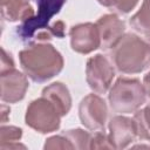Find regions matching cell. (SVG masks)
Masks as SVG:
<instances>
[{"label":"cell","instance_id":"obj_8","mask_svg":"<svg viewBox=\"0 0 150 150\" xmlns=\"http://www.w3.org/2000/svg\"><path fill=\"white\" fill-rule=\"evenodd\" d=\"M70 45L73 50L89 54L101 47L100 33L96 23H79L70 29Z\"/></svg>","mask_w":150,"mask_h":150},{"label":"cell","instance_id":"obj_19","mask_svg":"<svg viewBox=\"0 0 150 150\" xmlns=\"http://www.w3.org/2000/svg\"><path fill=\"white\" fill-rule=\"evenodd\" d=\"M90 149H115L109 135L103 131H96L90 137Z\"/></svg>","mask_w":150,"mask_h":150},{"label":"cell","instance_id":"obj_15","mask_svg":"<svg viewBox=\"0 0 150 150\" xmlns=\"http://www.w3.org/2000/svg\"><path fill=\"white\" fill-rule=\"evenodd\" d=\"M134 121L137 129V137L139 139L150 141V103L143 109L135 111Z\"/></svg>","mask_w":150,"mask_h":150},{"label":"cell","instance_id":"obj_13","mask_svg":"<svg viewBox=\"0 0 150 150\" xmlns=\"http://www.w3.org/2000/svg\"><path fill=\"white\" fill-rule=\"evenodd\" d=\"M1 15L8 21H25L34 15L29 0H0Z\"/></svg>","mask_w":150,"mask_h":150},{"label":"cell","instance_id":"obj_11","mask_svg":"<svg viewBox=\"0 0 150 150\" xmlns=\"http://www.w3.org/2000/svg\"><path fill=\"white\" fill-rule=\"evenodd\" d=\"M98 28L101 47L104 50H109L124 34L125 23L116 14H105L96 21Z\"/></svg>","mask_w":150,"mask_h":150},{"label":"cell","instance_id":"obj_23","mask_svg":"<svg viewBox=\"0 0 150 150\" xmlns=\"http://www.w3.org/2000/svg\"><path fill=\"white\" fill-rule=\"evenodd\" d=\"M9 112V108L8 107H6L5 104H2V107H1V122L2 123H5L6 122V116H7V114Z\"/></svg>","mask_w":150,"mask_h":150},{"label":"cell","instance_id":"obj_4","mask_svg":"<svg viewBox=\"0 0 150 150\" xmlns=\"http://www.w3.org/2000/svg\"><path fill=\"white\" fill-rule=\"evenodd\" d=\"M38 14L22 21V25L18 29V34L22 40L34 39L38 41H45L53 38L50 26L48 22L56 15L66 0H36Z\"/></svg>","mask_w":150,"mask_h":150},{"label":"cell","instance_id":"obj_12","mask_svg":"<svg viewBox=\"0 0 150 150\" xmlns=\"http://www.w3.org/2000/svg\"><path fill=\"white\" fill-rule=\"evenodd\" d=\"M42 96L54 104L61 116H64L69 112L71 108V97L68 88L63 83L54 82L47 86L42 90Z\"/></svg>","mask_w":150,"mask_h":150},{"label":"cell","instance_id":"obj_20","mask_svg":"<svg viewBox=\"0 0 150 150\" xmlns=\"http://www.w3.org/2000/svg\"><path fill=\"white\" fill-rule=\"evenodd\" d=\"M45 149H74L70 141L62 132L61 135L53 136L48 138L45 143Z\"/></svg>","mask_w":150,"mask_h":150},{"label":"cell","instance_id":"obj_10","mask_svg":"<svg viewBox=\"0 0 150 150\" xmlns=\"http://www.w3.org/2000/svg\"><path fill=\"white\" fill-rule=\"evenodd\" d=\"M137 137V129L134 118L115 116L109 121V138L115 149L127 148Z\"/></svg>","mask_w":150,"mask_h":150},{"label":"cell","instance_id":"obj_2","mask_svg":"<svg viewBox=\"0 0 150 150\" xmlns=\"http://www.w3.org/2000/svg\"><path fill=\"white\" fill-rule=\"evenodd\" d=\"M108 59L123 74H137L150 66V45L139 35L125 33L109 49Z\"/></svg>","mask_w":150,"mask_h":150},{"label":"cell","instance_id":"obj_5","mask_svg":"<svg viewBox=\"0 0 150 150\" xmlns=\"http://www.w3.org/2000/svg\"><path fill=\"white\" fill-rule=\"evenodd\" d=\"M61 115L54 104L41 96L29 103L26 110V123L28 127L34 129L40 134L53 132L59 129Z\"/></svg>","mask_w":150,"mask_h":150},{"label":"cell","instance_id":"obj_9","mask_svg":"<svg viewBox=\"0 0 150 150\" xmlns=\"http://www.w3.org/2000/svg\"><path fill=\"white\" fill-rule=\"evenodd\" d=\"M1 101L7 103H15L25 97L28 89V80L26 75L15 68L1 71Z\"/></svg>","mask_w":150,"mask_h":150},{"label":"cell","instance_id":"obj_1","mask_svg":"<svg viewBox=\"0 0 150 150\" xmlns=\"http://www.w3.org/2000/svg\"><path fill=\"white\" fill-rule=\"evenodd\" d=\"M25 74L34 82H46L63 68L61 53L49 43H32L19 53Z\"/></svg>","mask_w":150,"mask_h":150},{"label":"cell","instance_id":"obj_16","mask_svg":"<svg viewBox=\"0 0 150 150\" xmlns=\"http://www.w3.org/2000/svg\"><path fill=\"white\" fill-rule=\"evenodd\" d=\"M22 136V130L20 128L13 127V125H8L1 127L0 130V142H1V149H13V148H25L21 144H18L16 142L20 141Z\"/></svg>","mask_w":150,"mask_h":150},{"label":"cell","instance_id":"obj_6","mask_svg":"<svg viewBox=\"0 0 150 150\" xmlns=\"http://www.w3.org/2000/svg\"><path fill=\"white\" fill-rule=\"evenodd\" d=\"M115 68L110 60L102 54L90 57L86 64V79L91 90L97 94L107 93L112 83Z\"/></svg>","mask_w":150,"mask_h":150},{"label":"cell","instance_id":"obj_22","mask_svg":"<svg viewBox=\"0 0 150 150\" xmlns=\"http://www.w3.org/2000/svg\"><path fill=\"white\" fill-rule=\"evenodd\" d=\"M143 86H144V88H145L146 95L150 97V70L144 75V79H143Z\"/></svg>","mask_w":150,"mask_h":150},{"label":"cell","instance_id":"obj_18","mask_svg":"<svg viewBox=\"0 0 150 150\" xmlns=\"http://www.w3.org/2000/svg\"><path fill=\"white\" fill-rule=\"evenodd\" d=\"M101 5L114 9L117 13L127 14L135 8L138 0H97Z\"/></svg>","mask_w":150,"mask_h":150},{"label":"cell","instance_id":"obj_17","mask_svg":"<svg viewBox=\"0 0 150 150\" xmlns=\"http://www.w3.org/2000/svg\"><path fill=\"white\" fill-rule=\"evenodd\" d=\"M73 144L74 149H90L91 134L82 129H71L63 132Z\"/></svg>","mask_w":150,"mask_h":150},{"label":"cell","instance_id":"obj_3","mask_svg":"<svg viewBox=\"0 0 150 150\" xmlns=\"http://www.w3.org/2000/svg\"><path fill=\"white\" fill-rule=\"evenodd\" d=\"M146 91L138 79L120 77L110 87L109 104L112 111L130 114L137 111L146 100Z\"/></svg>","mask_w":150,"mask_h":150},{"label":"cell","instance_id":"obj_21","mask_svg":"<svg viewBox=\"0 0 150 150\" xmlns=\"http://www.w3.org/2000/svg\"><path fill=\"white\" fill-rule=\"evenodd\" d=\"M11 68H14V61L11 54H8L4 48H1V71Z\"/></svg>","mask_w":150,"mask_h":150},{"label":"cell","instance_id":"obj_14","mask_svg":"<svg viewBox=\"0 0 150 150\" xmlns=\"http://www.w3.org/2000/svg\"><path fill=\"white\" fill-rule=\"evenodd\" d=\"M131 28L150 45V0H143L141 8L130 18Z\"/></svg>","mask_w":150,"mask_h":150},{"label":"cell","instance_id":"obj_7","mask_svg":"<svg viewBox=\"0 0 150 150\" xmlns=\"http://www.w3.org/2000/svg\"><path fill=\"white\" fill-rule=\"evenodd\" d=\"M81 123L89 130H102L107 122L108 108L102 97L97 94L87 95L79 105Z\"/></svg>","mask_w":150,"mask_h":150}]
</instances>
